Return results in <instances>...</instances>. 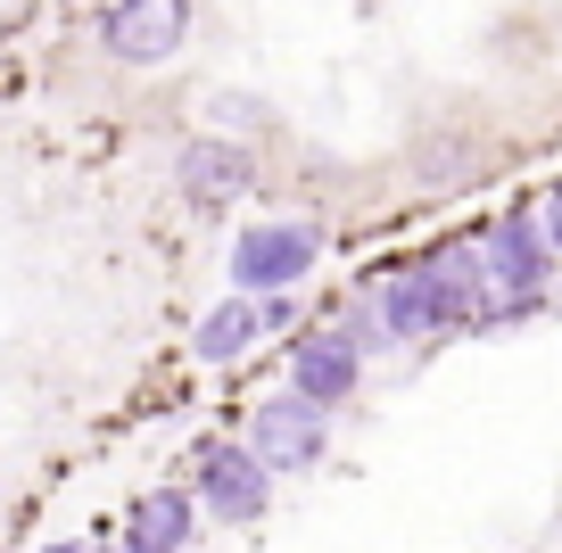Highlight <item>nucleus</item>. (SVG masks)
<instances>
[{"mask_svg": "<svg viewBox=\"0 0 562 553\" xmlns=\"http://www.w3.org/2000/svg\"><path fill=\"white\" fill-rule=\"evenodd\" d=\"M546 264H554V248H546L538 215H505L496 232H480V281H488L480 314H529L546 290Z\"/></svg>", "mask_w": 562, "mask_h": 553, "instance_id": "1", "label": "nucleus"}, {"mask_svg": "<svg viewBox=\"0 0 562 553\" xmlns=\"http://www.w3.org/2000/svg\"><path fill=\"white\" fill-rule=\"evenodd\" d=\"M323 257V232L299 224V215H281V224H248L240 248H232V281L240 290H290L306 281V264Z\"/></svg>", "mask_w": 562, "mask_h": 553, "instance_id": "2", "label": "nucleus"}, {"mask_svg": "<svg viewBox=\"0 0 562 553\" xmlns=\"http://www.w3.org/2000/svg\"><path fill=\"white\" fill-rule=\"evenodd\" d=\"M100 42L116 67H158L191 42V0H116L100 18Z\"/></svg>", "mask_w": 562, "mask_h": 553, "instance_id": "3", "label": "nucleus"}, {"mask_svg": "<svg viewBox=\"0 0 562 553\" xmlns=\"http://www.w3.org/2000/svg\"><path fill=\"white\" fill-rule=\"evenodd\" d=\"M323 447H331V421L306 397H265L257 414H248V454H257L265 471H315Z\"/></svg>", "mask_w": 562, "mask_h": 553, "instance_id": "4", "label": "nucleus"}, {"mask_svg": "<svg viewBox=\"0 0 562 553\" xmlns=\"http://www.w3.org/2000/svg\"><path fill=\"white\" fill-rule=\"evenodd\" d=\"M265 479H273V471H265V463H257L248 447L215 438V447L199 454V487H191V496L207 504L215 520H257L265 504H273V487H265Z\"/></svg>", "mask_w": 562, "mask_h": 553, "instance_id": "5", "label": "nucleus"}, {"mask_svg": "<svg viewBox=\"0 0 562 553\" xmlns=\"http://www.w3.org/2000/svg\"><path fill=\"white\" fill-rule=\"evenodd\" d=\"M463 314L447 306V290L430 281V264H405V273L381 281V330L389 339H439V330H456Z\"/></svg>", "mask_w": 562, "mask_h": 553, "instance_id": "6", "label": "nucleus"}, {"mask_svg": "<svg viewBox=\"0 0 562 553\" xmlns=\"http://www.w3.org/2000/svg\"><path fill=\"white\" fill-rule=\"evenodd\" d=\"M356 381H364V356H356L339 330H306L299 339V356H290V397L339 405V397H356Z\"/></svg>", "mask_w": 562, "mask_h": 553, "instance_id": "7", "label": "nucleus"}, {"mask_svg": "<svg viewBox=\"0 0 562 553\" xmlns=\"http://www.w3.org/2000/svg\"><path fill=\"white\" fill-rule=\"evenodd\" d=\"M175 182L191 207H232V199L257 182V166H248L240 140H191V149L175 157Z\"/></svg>", "mask_w": 562, "mask_h": 553, "instance_id": "8", "label": "nucleus"}, {"mask_svg": "<svg viewBox=\"0 0 562 553\" xmlns=\"http://www.w3.org/2000/svg\"><path fill=\"white\" fill-rule=\"evenodd\" d=\"M199 529V496L191 487H140L124 512V553H182Z\"/></svg>", "mask_w": 562, "mask_h": 553, "instance_id": "9", "label": "nucleus"}, {"mask_svg": "<svg viewBox=\"0 0 562 553\" xmlns=\"http://www.w3.org/2000/svg\"><path fill=\"white\" fill-rule=\"evenodd\" d=\"M257 330H265V314L248 306V297H224V306L199 323V339H191V356L199 363H240L248 347H257Z\"/></svg>", "mask_w": 562, "mask_h": 553, "instance_id": "10", "label": "nucleus"}, {"mask_svg": "<svg viewBox=\"0 0 562 553\" xmlns=\"http://www.w3.org/2000/svg\"><path fill=\"white\" fill-rule=\"evenodd\" d=\"M538 232H546V248H554V257H562V182H554V191H546V207H538Z\"/></svg>", "mask_w": 562, "mask_h": 553, "instance_id": "11", "label": "nucleus"}]
</instances>
